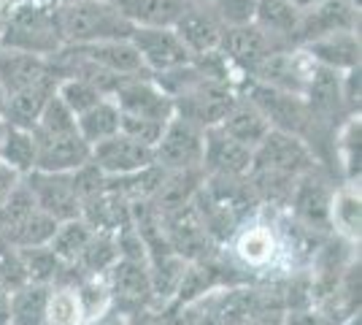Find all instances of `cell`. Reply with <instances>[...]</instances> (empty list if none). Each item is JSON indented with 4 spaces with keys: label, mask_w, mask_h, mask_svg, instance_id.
I'll return each instance as SVG.
<instances>
[{
    "label": "cell",
    "mask_w": 362,
    "mask_h": 325,
    "mask_svg": "<svg viewBox=\"0 0 362 325\" xmlns=\"http://www.w3.org/2000/svg\"><path fill=\"white\" fill-rule=\"evenodd\" d=\"M0 47L16 49V52H25L41 60H52L65 47L57 3L19 0V3L6 6L3 28H0Z\"/></svg>",
    "instance_id": "obj_1"
},
{
    "label": "cell",
    "mask_w": 362,
    "mask_h": 325,
    "mask_svg": "<svg viewBox=\"0 0 362 325\" xmlns=\"http://www.w3.org/2000/svg\"><path fill=\"white\" fill-rule=\"evenodd\" d=\"M6 127H8V125H6V120L0 117V144H3V136H6Z\"/></svg>",
    "instance_id": "obj_37"
},
{
    "label": "cell",
    "mask_w": 362,
    "mask_h": 325,
    "mask_svg": "<svg viewBox=\"0 0 362 325\" xmlns=\"http://www.w3.org/2000/svg\"><path fill=\"white\" fill-rule=\"evenodd\" d=\"M287 3H292L298 11H308V8H314V6L322 3V0H287Z\"/></svg>",
    "instance_id": "obj_36"
},
{
    "label": "cell",
    "mask_w": 362,
    "mask_h": 325,
    "mask_svg": "<svg viewBox=\"0 0 362 325\" xmlns=\"http://www.w3.org/2000/svg\"><path fill=\"white\" fill-rule=\"evenodd\" d=\"M49 325H84L74 285H54L49 298Z\"/></svg>",
    "instance_id": "obj_29"
},
{
    "label": "cell",
    "mask_w": 362,
    "mask_h": 325,
    "mask_svg": "<svg viewBox=\"0 0 362 325\" xmlns=\"http://www.w3.org/2000/svg\"><path fill=\"white\" fill-rule=\"evenodd\" d=\"M44 3H57V6H60V0H44Z\"/></svg>",
    "instance_id": "obj_41"
},
{
    "label": "cell",
    "mask_w": 362,
    "mask_h": 325,
    "mask_svg": "<svg viewBox=\"0 0 362 325\" xmlns=\"http://www.w3.org/2000/svg\"><path fill=\"white\" fill-rule=\"evenodd\" d=\"M90 163L106 179H124V176H133L138 171L154 166V149L124 133H117L92 147Z\"/></svg>",
    "instance_id": "obj_6"
},
{
    "label": "cell",
    "mask_w": 362,
    "mask_h": 325,
    "mask_svg": "<svg viewBox=\"0 0 362 325\" xmlns=\"http://www.w3.org/2000/svg\"><path fill=\"white\" fill-rule=\"evenodd\" d=\"M0 325H11V293L0 285Z\"/></svg>",
    "instance_id": "obj_34"
},
{
    "label": "cell",
    "mask_w": 362,
    "mask_h": 325,
    "mask_svg": "<svg viewBox=\"0 0 362 325\" xmlns=\"http://www.w3.org/2000/svg\"><path fill=\"white\" fill-rule=\"evenodd\" d=\"M243 325H284V312H265V314L252 317L249 323Z\"/></svg>",
    "instance_id": "obj_35"
},
{
    "label": "cell",
    "mask_w": 362,
    "mask_h": 325,
    "mask_svg": "<svg viewBox=\"0 0 362 325\" xmlns=\"http://www.w3.org/2000/svg\"><path fill=\"white\" fill-rule=\"evenodd\" d=\"M3 14H6V6L0 3V28H3Z\"/></svg>",
    "instance_id": "obj_39"
},
{
    "label": "cell",
    "mask_w": 362,
    "mask_h": 325,
    "mask_svg": "<svg viewBox=\"0 0 362 325\" xmlns=\"http://www.w3.org/2000/svg\"><path fill=\"white\" fill-rule=\"evenodd\" d=\"M206 130L181 117H170L154 147V166L163 171H203Z\"/></svg>",
    "instance_id": "obj_4"
},
{
    "label": "cell",
    "mask_w": 362,
    "mask_h": 325,
    "mask_svg": "<svg viewBox=\"0 0 362 325\" xmlns=\"http://www.w3.org/2000/svg\"><path fill=\"white\" fill-rule=\"evenodd\" d=\"M173 30H176L181 44L187 47V52L192 57H206V55L219 52L225 25L216 19V14H214L211 6L206 0H189V6L176 19Z\"/></svg>",
    "instance_id": "obj_12"
},
{
    "label": "cell",
    "mask_w": 362,
    "mask_h": 325,
    "mask_svg": "<svg viewBox=\"0 0 362 325\" xmlns=\"http://www.w3.org/2000/svg\"><path fill=\"white\" fill-rule=\"evenodd\" d=\"M106 285L111 293V307L117 314L160 307L154 298V287H151L146 255H119V261L106 274Z\"/></svg>",
    "instance_id": "obj_3"
},
{
    "label": "cell",
    "mask_w": 362,
    "mask_h": 325,
    "mask_svg": "<svg viewBox=\"0 0 362 325\" xmlns=\"http://www.w3.org/2000/svg\"><path fill=\"white\" fill-rule=\"evenodd\" d=\"M289 47H279L268 33H262L255 22L241 25V28H225L222 41H219V55L227 60V65L235 71V76H249L265 57L273 52Z\"/></svg>",
    "instance_id": "obj_8"
},
{
    "label": "cell",
    "mask_w": 362,
    "mask_h": 325,
    "mask_svg": "<svg viewBox=\"0 0 362 325\" xmlns=\"http://www.w3.org/2000/svg\"><path fill=\"white\" fill-rule=\"evenodd\" d=\"M25 185L30 190L35 206L54 217L57 222L81 217V201L76 193L71 173H46V171H30L25 176Z\"/></svg>",
    "instance_id": "obj_9"
},
{
    "label": "cell",
    "mask_w": 362,
    "mask_h": 325,
    "mask_svg": "<svg viewBox=\"0 0 362 325\" xmlns=\"http://www.w3.org/2000/svg\"><path fill=\"white\" fill-rule=\"evenodd\" d=\"M35 136V171L46 173H74L90 163V144L78 136V130L62 133H33Z\"/></svg>",
    "instance_id": "obj_10"
},
{
    "label": "cell",
    "mask_w": 362,
    "mask_h": 325,
    "mask_svg": "<svg viewBox=\"0 0 362 325\" xmlns=\"http://www.w3.org/2000/svg\"><path fill=\"white\" fill-rule=\"evenodd\" d=\"M22 179H25V176H19L8 163H3V160H0V203L6 201L16 187L22 185Z\"/></svg>",
    "instance_id": "obj_33"
},
{
    "label": "cell",
    "mask_w": 362,
    "mask_h": 325,
    "mask_svg": "<svg viewBox=\"0 0 362 325\" xmlns=\"http://www.w3.org/2000/svg\"><path fill=\"white\" fill-rule=\"evenodd\" d=\"M314 68L317 65L308 60V55L300 47H289V49H279V52H273L271 57H265L249 74V79H255L259 84H268L273 90L300 95L303 98L308 81L314 76Z\"/></svg>",
    "instance_id": "obj_7"
},
{
    "label": "cell",
    "mask_w": 362,
    "mask_h": 325,
    "mask_svg": "<svg viewBox=\"0 0 362 325\" xmlns=\"http://www.w3.org/2000/svg\"><path fill=\"white\" fill-rule=\"evenodd\" d=\"M216 127H219L222 133H227L230 139H235L238 144L249 147V149H255L257 144L273 130L271 122H268V117H265L249 98H243L241 93L233 101V106L227 108V114L222 117V122L216 125Z\"/></svg>",
    "instance_id": "obj_17"
},
{
    "label": "cell",
    "mask_w": 362,
    "mask_h": 325,
    "mask_svg": "<svg viewBox=\"0 0 362 325\" xmlns=\"http://www.w3.org/2000/svg\"><path fill=\"white\" fill-rule=\"evenodd\" d=\"M52 285L28 282L11 293V325H49Z\"/></svg>",
    "instance_id": "obj_21"
},
{
    "label": "cell",
    "mask_w": 362,
    "mask_h": 325,
    "mask_svg": "<svg viewBox=\"0 0 362 325\" xmlns=\"http://www.w3.org/2000/svg\"><path fill=\"white\" fill-rule=\"evenodd\" d=\"M57 219L54 217H49L46 212L41 209H35L14 233H11V239H8V244L14 249H35V247H46L49 241H52V236L57 231Z\"/></svg>",
    "instance_id": "obj_26"
},
{
    "label": "cell",
    "mask_w": 362,
    "mask_h": 325,
    "mask_svg": "<svg viewBox=\"0 0 362 325\" xmlns=\"http://www.w3.org/2000/svg\"><path fill=\"white\" fill-rule=\"evenodd\" d=\"M211 11L225 28H241L252 25L257 11V0H206Z\"/></svg>",
    "instance_id": "obj_30"
},
{
    "label": "cell",
    "mask_w": 362,
    "mask_h": 325,
    "mask_svg": "<svg viewBox=\"0 0 362 325\" xmlns=\"http://www.w3.org/2000/svg\"><path fill=\"white\" fill-rule=\"evenodd\" d=\"M303 52L308 55V60L317 68L332 71V74H349L354 68H360V33H332L322 35L308 44H303Z\"/></svg>",
    "instance_id": "obj_15"
},
{
    "label": "cell",
    "mask_w": 362,
    "mask_h": 325,
    "mask_svg": "<svg viewBox=\"0 0 362 325\" xmlns=\"http://www.w3.org/2000/svg\"><path fill=\"white\" fill-rule=\"evenodd\" d=\"M35 155H38V147H35L33 130L8 125L6 136H3V144H0V160L8 163L19 176H28L30 171H35Z\"/></svg>",
    "instance_id": "obj_25"
},
{
    "label": "cell",
    "mask_w": 362,
    "mask_h": 325,
    "mask_svg": "<svg viewBox=\"0 0 362 325\" xmlns=\"http://www.w3.org/2000/svg\"><path fill=\"white\" fill-rule=\"evenodd\" d=\"M303 11L287 0H257L255 25L268 33L279 47H298Z\"/></svg>",
    "instance_id": "obj_18"
},
{
    "label": "cell",
    "mask_w": 362,
    "mask_h": 325,
    "mask_svg": "<svg viewBox=\"0 0 362 325\" xmlns=\"http://www.w3.org/2000/svg\"><path fill=\"white\" fill-rule=\"evenodd\" d=\"M122 114V111H119ZM165 125L163 120H149V117H127V114H122L119 120V133L124 136H130V139L141 141V144H146V147H157V141L163 139V130H165Z\"/></svg>",
    "instance_id": "obj_31"
},
{
    "label": "cell",
    "mask_w": 362,
    "mask_h": 325,
    "mask_svg": "<svg viewBox=\"0 0 362 325\" xmlns=\"http://www.w3.org/2000/svg\"><path fill=\"white\" fill-rule=\"evenodd\" d=\"M3 6H11V3H19V0H0Z\"/></svg>",
    "instance_id": "obj_40"
},
{
    "label": "cell",
    "mask_w": 362,
    "mask_h": 325,
    "mask_svg": "<svg viewBox=\"0 0 362 325\" xmlns=\"http://www.w3.org/2000/svg\"><path fill=\"white\" fill-rule=\"evenodd\" d=\"M54 93H57V76L49 74L41 81H35L30 87L19 90V93L6 95L3 120L8 125H14V127H28V130H33V125L38 122L41 111L54 98Z\"/></svg>",
    "instance_id": "obj_16"
},
{
    "label": "cell",
    "mask_w": 362,
    "mask_h": 325,
    "mask_svg": "<svg viewBox=\"0 0 362 325\" xmlns=\"http://www.w3.org/2000/svg\"><path fill=\"white\" fill-rule=\"evenodd\" d=\"M252 152L255 149L230 139L219 127H209L203 149V173L209 179H246L252 169Z\"/></svg>",
    "instance_id": "obj_14"
},
{
    "label": "cell",
    "mask_w": 362,
    "mask_h": 325,
    "mask_svg": "<svg viewBox=\"0 0 362 325\" xmlns=\"http://www.w3.org/2000/svg\"><path fill=\"white\" fill-rule=\"evenodd\" d=\"M332 33H360V3L354 0H322L314 8L303 11L298 47L332 35Z\"/></svg>",
    "instance_id": "obj_13"
},
{
    "label": "cell",
    "mask_w": 362,
    "mask_h": 325,
    "mask_svg": "<svg viewBox=\"0 0 362 325\" xmlns=\"http://www.w3.org/2000/svg\"><path fill=\"white\" fill-rule=\"evenodd\" d=\"M133 28H173L189 0H111Z\"/></svg>",
    "instance_id": "obj_20"
},
{
    "label": "cell",
    "mask_w": 362,
    "mask_h": 325,
    "mask_svg": "<svg viewBox=\"0 0 362 325\" xmlns=\"http://www.w3.org/2000/svg\"><path fill=\"white\" fill-rule=\"evenodd\" d=\"M130 44L149 76H160L192 60L173 28H133Z\"/></svg>",
    "instance_id": "obj_5"
},
{
    "label": "cell",
    "mask_w": 362,
    "mask_h": 325,
    "mask_svg": "<svg viewBox=\"0 0 362 325\" xmlns=\"http://www.w3.org/2000/svg\"><path fill=\"white\" fill-rule=\"evenodd\" d=\"M57 98H60L65 108L78 117L81 111H87L92 108L95 103H100L106 95L100 93L92 81L87 79H76V76H65V79H57Z\"/></svg>",
    "instance_id": "obj_28"
},
{
    "label": "cell",
    "mask_w": 362,
    "mask_h": 325,
    "mask_svg": "<svg viewBox=\"0 0 362 325\" xmlns=\"http://www.w3.org/2000/svg\"><path fill=\"white\" fill-rule=\"evenodd\" d=\"M49 74H52L49 60L33 57V55H25V52H16V49L0 47V90L6 95L19 93V90L41 81Z\"/></svg>",
    "instance_id": "obj_19"
},
{
    "label": "cell",
    "mask_w": 362,
    "mask_h": 325,
    "mask_svg": "<svg viewBox=\"0 0 362 325\" xmlns=\"http://www.w3.org/2000/svg\"><path fill=\"white\" fill-rule=\"evenodd\" d=\"M92 236H95V228L84 217H76V219H65V222L57 225V231H54L52 241L46 247L52 249L62 263L74 266L81 258V252L87 249Z\"/></svg>",
    "instance_id": "obj_24"
},
{
    "label": "cell",
    "mask_w": 362,
    "mask_h": 325,
    "mask_svg": "<svg viewBox=\"0 0 362 325\" xmlns=\"http://www.w3.org/2000/svg\"><path fill=\"white\" fill-rule=\"evenodd\" d=\"M60 33L65 47L100 44V41H127L133 25L122 16L111 0H74L60 3Z\"/></svg>",
    "instance_id": "obj_2"
},
{
    "label": "cell",
    "mask_w": 362,
    "mask_h": 325,
    "mask_svg": "<svg viewBox=\"0 0 362 325\" xmlns=\"http://www.w3.org/2000/svg\"><path fill=\"white\" fill-rule=\"evenodd\" d=\"M111 101L127 117H149V120H163V122L173 117L170 95L149 74L124 79L117 87V93L111 95Z\"/></svg>",
    "instance_id": "obj_11"
},
{
    "label": "cell",
    "mask_w": 362,
    "mask_h": 325,
    "mask_svg": "<svg viewBox=\"0 0 362 325\" xmlns=\"http://www.w3.org/2000/svg\"><path fill=\"white\" fill-rule=\"evenodd\" d=\"M38 206L33 201L30 190L25 185V179H22V185L16 187L14 193L6 198V201L0 203V239L8 244V239H11V233L28 219V217L35 212Z\"/></svg>",
    "instance_id": "obj_27"
},
{
    "label": "cell",
    "mask_w": 362,
    "mask_h": 325,
    "mask_svg": "<svg viewBox=\"0 0 362 325\" xmlns=\"http://www.w3.org/2000/svg\"><path fill=\"white\" fill-rule=\"evenodd\" d=\"M3 108H6V93L0 90V117H3Z\"/></svg>",
    "instance_id": "obj_38"
},
{
    "label": "cell",
    "mask_w": 362,
    "mask_h": 325,
    "mask_svg": "<svg viewBox=\"0 0 362 325\" xmlns=\"http://www.w3.org/2000/svg\"><path fill=\"white\" fill-rule=\"evenodd\" d=\"M119 120L122 114L117 103L111 98H103L100 103H95L92 108L81 111L76 117V130H78V136L87 141L92 149L95 144H100V141H106L119 133Z\"/></svg>",
    "instance_id": "obj_23"
},
{
    "label": "cell",
    "mask_w": 362,
    "mask_h": 325,
    "mask_svg": "<svg viewBox=\"0 0 362 325\" xmlns=\"http://www.w3.org/2000/svg\"><path fill=\"white\" fill-rule=\"evenodd\" d=\"M119 317H122V325H168L163 307H146V309L119 314Z\"/></svg>",
    "instance_id": "obj_32"
},
{
    "label": "cell",
    "mask_w": 362,
    "mask_h": 325,
    "mask_svg": "<svg viewBox=\"0 0 362 325\" xmlns=\"http://www.w3.org/2000/svg\"><path fill=\"white\" fill-rule=\"evenodd\" d=\"M330 225L332 236L344 239L349 244H354L360 239V190L354 187V182H344L335 187Z\"/></svg>",
    "instance_id": "obj_22"
},
{
    "label": "cell",
    "mask_w": 362,
    "mask_h": 325,
    "mask_svg": "<svg viewBox=\"0 0 362 325\" xmlns=\"http://www.w3.org/2000/svg\"><path fill=\"white\" fill-rule=\"evenodd\" d=\"M60 3H74V0H60Z\"/></svg>",
    "instance_id": "obj_42"
}]
</instances>
